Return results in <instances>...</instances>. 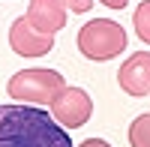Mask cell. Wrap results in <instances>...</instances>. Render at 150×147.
<instances>
[{
    "label": "cell",
    "instance_id": "cell-12",
    "mask_svg": "<svg viewBox=\"0 0 150 147\" xmlns=\"http://www.w3.org/2000/svg\"><path fill=\"white\" fill-rule=\"evenodd\" d=\"M99 3H105L108 9H126V6H129V0H99Z\"/></svg>",
    "mask_w": 150,
    "mask_h": 147
},
{
    "label": "cell",
    "instance_id": "cell-2",
    "mask_svg": "<svg viewBox=\"0 0 150 147\" xmlns=\"http://www.w3.org/2000/svg\"><path fill=\"white\" fill-rule=\"evenodd\" d=\"M63 87H66V81L57 69H21L6 81V93L15 102L39 105V108L51 105Z\"/></svg>",
    "mask_w": 150,
    "mask_h": 147
},
{
    "label": "cell",
    "instance_id": "cell-5",
    "mask_svg": "<svg viewBox=\"0 0 150 147\" xmlns=\"http://www.w3.org/2000/svg\"><path fill=\"white\" fill-rule=\"evenodd\" d=\"M9 45H12V51L21 54V57H45L54 48V36L51 33H39L27 21V15H21V18L12 21V27H9Z\"/></svg>",
    "mask_w": 150,
    "mask_h": 147
},
{
    "label": "cell",
    "instance_id": "cell-8",
    "mask_svg": "<svg viewBox=\"0 0 150 147\" xmlns=\"http://www.w3.org/2000/svg\"><path fill=\"white\" fill-rule=\"evenodd\" d=\"M129 147H150V111L138 114L129 126Z\"/></svg>",
    "mask_w": 150,
    "mask_h": 147
},
{
    "label": "cell",
    "instance_id": "cell-11",
    "mask_svg": "<svg viewBox=\"0 0 150 147\" xmlns=\"http://www.w3.org/2000/svg\"><path fill=\"white\" fill-rule=\"evenodd\" d=\"M78 147H111L105 138H87V141H81Z\"/></svg>",
    "mask_w": 150,
    "mask_h": 147
},
{
    "label": "cell",
    "instance_id": "cell-6",
    "mask_svg": "<svg viewBox=\"0 0 150 147\" xmlns=\"http://www.w3.org/2000/svg\"><path fill=\"white\" fill-rule=\"evenodd\" d=\"M117 84L129 96H150V51H135L117 69Z\"/></svg>",
    "mask_w": 150,
    "mask_h": 147
},
{
    "label": "cell",
    "instance_id": "cell-9",
    "mask_svg": "<svg viewBox=\"0 0 150 147\" xmlns=\"http://www.w3.org/2000/svg\"><path fill=\"white\" fill-rule=\"evenodd\" d=\"M132 24H135V36H138L144 45H150V0H141L138 3Z\"/></svg>",
    "mask_w": 150,
    "mask_h": 147
},
{
    "label": "cell",
    "instance_id": "cell-1",
    "mask_svg": "<svg viewBox=\"0 0 150 147\" xmlns=\"http://www.w3.org/2000/svg\"><path fill=\"white\" fill-rule=\"evenodd\" d=\"M0 147H72L66 126L39 105H0Z\"/></svg>",
    "mask_w": 150,
    "mask_h": 147
},
{
    "label": "cell",
    "instance_id": "cell-3",
    "mask_svg": "<svg viewBox=\"0 0 150 147\" xmlns=\"http://www.w3.org/2000/svg\"><path fill=\"white\" fill-rule=\"evenodd\" d=\"M126 48V30L111 18H93L78 30V51L87 60H111Z\"/></svg>",
    "mask_w": 150,
    "mask_h": 147
},
{
    "label": "cell",
    "instance_id": "cell-7",
    "mask_svg": "<svg viewBox=\"0 0 150 147\" xmlns=\"http://www.w3.org/2000/svg\"><path fill=\"white\" fill-rule=\"evenodd\" d=\"M27 21L39 33H57L66 27V3L63 0H30L27 3Z\"/></svg>",
    "mask_w": 150,
    "mask_h": 147
},
{
    "label": "cell",
    "instance_id": "cell-10",
    "mask_svg": "<svg viewBox=\"0 0 150 147\" xmlns=\"http://www.w3.org/2000/svg\"><path fill=\"white\" fill-rule=\"evenodd\" d=\"M63 3H66V9H72V12H78V15H84V12L93 6V0H63Z\"/></svg>",
    "mask_w": 150,
    "mask_h": 147
},
{
    "label": "cell",
    "instance_id": "cell-4",
    "mask_svg": "<svg viewBox=\"0 0 150 147\" xmlns=\"http://www.w3.org/2000/svg\"><path fill=\"white\" fill-rule=\"evenodd\" d=\"M51 114L60 126L66 129H78L84 126L93 114V99L84 87H63L60 96L51 102Z\"/></svg>",
    "mask_w": 150,
    "mask_h": 147
}]
</instances>
